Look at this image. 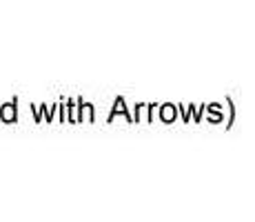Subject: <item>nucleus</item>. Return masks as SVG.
<instances>
[]
</instances>
